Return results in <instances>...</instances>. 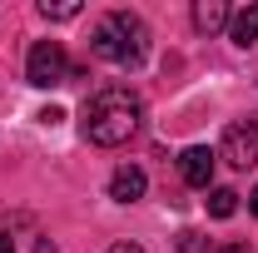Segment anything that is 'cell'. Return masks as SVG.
<instances>
[{"mask_svg": "<svg viewBox=\"0 0 258 253\" xmlns=\"http://www.w3.org/2000/svg\"><path fill=\"white\" fill-rule=\"evenodd\" d=\"M219 253H248V248H243V243H224Z\"/></svg>", "mask_w": 258, "mask_h": 253, "instance_id": "obj_13", "label": "cell"}, {"mask_svg": "<svg viewBox=\"0 0 258 253\" xmlns=\"http://www.w3.org/2000/svg\"><path fill=\"white\" fill-rule=\"evenodd\" d=\"M228 35H233V45H258V5H248V10H238L233 20H228Z\"/></svg>", "mask_w": 258, "mask_h": 253, "instance_id": "obj_8", "label": "cell"}, {"mask_svg": "<svg viewBox=\"0 0 258 253\" xmlns=\"http://www.w3.org/2000/svg\"><path fill=\"white\" fill-rule=\"evenodd\" d=\"M248 209H253V219H258V189H253V194H248Z\"/></svg>", "mask_w": 258, "mask_h": 253, "instance_id": "obj_14", "label": "cell"}, {"mask_svg": "<svg viewBox=\"0 0 258 253\" xmlns=\"http://www.w3.org/2000/svg\"><path fill=\"white\" fill-rule=\"evenodd\" d=\"M214 164H219V154H214V149L189 144V149L179 154V179H184L189 189H209V184H214Z\"/></svg>", "mask_w": 258, "mask_h": 253, "instance_id": "obj_5", "label": "cell"}, {"mask_svg": "<svg viewBox=\"0 0 258 253\" xmlns=\"http://www.w3.org/2000/svg\"><path fill=\"white\" fill-rule=\"evenodd\" d=\"M204 204H209V219H228V214L238 209V194H233V189H209Z\"/></svg>", "mask_w": 258, "mask_h": 253, "instance_id": "obj_9", "label": "cell"}, {"mask_svg": "<svg viewBox=\"0 0 258 253\" xmlns=\"http://www.w3.org/2000/svg\"><path fill=\"white\" fill-rule=\"evenodd\" d=\"M144 189H149V179H144L139 164H119L114 179H109V199L114 204H134V199H144Z\"/></svg>", "mask_w": 258, "mask_h": 253, "instance_id": "obj_6", "label": "cell"}, {"mask_svg": "<svg viewBox=\"0 0 258 253\" xmlns=\"http://www.w3.org/2000/svg\"><path fill=\"white\" fill-rule=\"evenodd\" d=\"M0 253H15V243H10V233H0Z\"/></svg>", "mask_w": 258, "mask_h": 253, "instance_id": "obj_12", "label": "cell"}, {"mask_svg": "<svg viewBox=\"0 0 258 253\" xmlns=\"http://www.w3.org/2000/svg\"><path fill=\"white\" fill-rule=\"evenodd\" d=\"M139 119H144V104L134 90L124 85H104L95 95L85 99V109H80V134L99 144V149H119L124 139L139 134Z\"/></svg>", "mask_w": 258, "mask_h": 253, "instance_id": "obj_1", "label": "cell"}, {"mask_svg": "<svg viewBox=\"0 0 258 253\" xmlns=\"http://www.w3.org/2000/svg\"><path fill=\"white\" fill-rule=\"evenodd\" d=\"M40 15H45V20H75V15H80V5H75V0H60V5L40 0Z\"/></svg>", "mask_w": 258, "mask_h": 253, "instance_id": "obj_10", "label": "cell"}, {"mask_svg": "<svg viewBox=\"0 0 258 253\" xmlns=\"http://www.w3.org/2000/svg\"><path fill=\"white\" fill-rule=\"evenodd\" d=\"M70 75H75V65H70L60 40H35L30 45V55H25V80H30L35 90H55Z\"/></svg>", "mask_w": 258, "mask_h": 253, "instance_id": "obj_3", "label": "cell"}, {"mask_svg": "<svg viewBox=\"0 0 258 253\" xmlns=\"http://www.w3.org/2000/svg\"><path fill=\"white\" fill-rule=\"evenodd\" d=\"M104 253H144L139 243H114V248H104Z\"/></svg>", "mask_w": 258, "mask_h": 253, "instance_id": "obj_11", "label": "cell"}, {"mask_svg": "<svg viewBox=\"0 0 258 253\" xmlns=\"http://www.w3.org/2000/svg\"><path fill=\"white\" fill-rule=\"evenodd\" d=\"M90 50H95L99 60L109 65H139L149 55V30H144V20L139 15H129V10H109V15H99L95 30H90Z\"/></svg>", "mask_w": 258, "mask_h": 253, "instance_id": "obj_2", "label": "cell"}, {"mask_svg": "<svg viewBox=\"0 0 258 253\" xmlns=\"http://www.w3.org/2000/svg\"><path fill=\"white\" fill-rule=\"evenodd\" d=\"M228 20H233V15H228V5H224V0H199V5H194V25H199L204 35L224 30Z\"/></svg>", "mask_w": 258, "mask_h": 253, "instance_id": "obj_7", "label": "cell"}, {"mask_svg": "<svg viewBox=\"0 0 258 253\" xmlns=\"http://www.w3.org/2000/svg\"><path fill=\"white\" fill-rule=\"evenodd\" d=\"M219 159L233 164V169H253L258 164V119H233V124L224 129Z\"/></svg>", "mask_w": 258, "mask_h": 253, "instance_id": "obj_4", "label": "cell"}]
</instances>
